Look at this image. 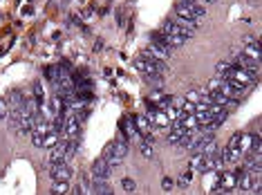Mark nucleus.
<instances>
[{
	"label": "nucleus",
	"instance_id": "obj_1",
	"mask_svg": "<svg viewBox=\"0 0 262 195\" xmlns=\"http://www.w3.org/2000/svg\"><path fill=\"white\" fill-rule=\"evenodd\" d=\"M222 79H227V81H231L235 88H240V90H249L253 83H256V79H258V74L256 72H249V70H245V67H238V65H233L231 70L224 74Z\"/></svg>",
	"mask_w": 262,
	"mask_h": 195
},
{
	"label": "nucleus",
	"instance_id": "obj_2",
	"mask_svg": "<svg viewBox=\"0 0 262 195\" xmlns=\"http://www.w3.org/2000/svg\"><path fill=\"white\" fill-rule=\"evenodd\" d=\"M175 14L181 18H188V20L199 23V20H204V16H206V5H199V2H181V0H177Z\"/></svg>",
	"mask_w": 262,
	"mask_h": 195
},
{
	"label": "nucleus",
	"instance_id": "obj_3",
	"mask_svg": "<svg viewBox=\"0 0 262 195\" xmlns=\"http://www.w3.org/2000/svg\"><path fill=\"white\" fill-rule=\"evenodd\" d=\"M134 70L141 72L144 77H155V74H164L166 72V65H164V61L139 56V59L134 61Z\"/></svg>",
	"mask_w": 262,
	"mask_h": 195
},
{
	"label": "nucleus",
	"instance_id": "obj_4",
	"mask_svg": "<svg viewBox=\"0 0 262 195\" xmlns=\"http://www.w3.org/2000/svg\"><path fill=\"white\" fill-rule=\"evenodd\" d=\"M233 189H235V173L224 171V173L217 175V182H215V186H213L211 193H231Z\"/></svg>",
	"mask_w": 262,
	"mask_h": 195
},
{
	"label": "nucleus",
	"instance_id": "obj_5",
	"mask_svg": "<svg viewBox=\"0 0 262 195\" xmlns=\"http://www.w3.org/2000/svg\"><path fill=\"white\" fill-rule=\"evenodd\" d=\"M74 171H72L67 162H61V164H49V178L54 182H70Z\"/></svg>",
	"mask_w": 262,
	"mask_h": 195
},
{
	"label": "nucleus",
	"instance_id": "obj_6",
	"mask_svg": "<svg viewBox=\"0 0 262 195\" xmlns=\"http://www.w3.org/2000/svg\"><path fill=\"white\" fill-rule=\"evenodd\" d=\"M159 32H164V34H168V36H181V38H193V34L195 32L193 30H184V27H180V25L175 23V20H170V18H166L162 23V27H159Z\"/></svg>",
	"mask_w": 262,
	"mask_h": 195
},
{
	"label": "nucleus",
	"instance_id": "obj_7",
	"mask_svg": "<svg viewBox=\"0 0 262 195\" xmlns=\"http://www.w3.org/2000/svg\"><path fill=\"white\" fill-rule=\"evenodd\" d=\"M110 173H112V166L105 162V157H99V160H94L90 178L92 179H110Z\"/></svg>",
	"mask_w": 262,
	"mask_h": 195
},
{
	"label": "nucleus",
	"instance_id": "obj_8",
	"mask_svg": "<svg viewBox=\"0 0 262 195\" xmlns=\"http://www.w3.org/2000/svg\"><path fill=\"white\" fill-rule=\"evenodd\" d=\"M222 153V162H224V166H233V164H240L242 162V150H240L235 144H231L229 148H224V150H220Z\"/></svg>",
	"mask_w": 262,
	"mask_h": 195
},
{
	"label": "nucleus",
	"instance_id": "obj_9",
	"mask_svg": "<svg viewBox=\"0 0 262 195\" xmlns=\"http://www.w3.org/2000/svg\"><path fill=\"white\" fill-rule=\"evenodd\" d=\"M242 54L251 56V59L260 61V43L253 38V36H245V48H242Z\"/></svg>",
	"mask_w": 262,
	"mask_h": 195
},
{
	"label": "nucleus",
	"instance_id": "obj_10",
	"mask_svg": "<svg viewBox=\"0 0 262 195\" xmlns=\"http://www.w3.org/2000/svg\"><path fill=\"white\" fill-rule=\"evenodd\" d=\"M121 132L126 137H128V139H139V128H137V126H134V119H130V117H123L121 119Z\"/></svg>",
	"mask_w": 262,
	"mask_h": 195
},
{
	"label": "nucleus",
	"instance_id": "obj_11",
	"mask_svg": "<svg viewBox=\"0 0 262 195\" xmlns=\"http://www.w3.org/2000/svg\"><path fill=\"white\" fill-rule=\"evenodd\" d=\"M90 193H97V195H112V186L108 184V179H92L90 184Z\"/></svg>",
	"mask_w": 262,
	"mask_h": 195
},
{
	"label": "nucleus",
	"instance_id": "obj_12",
	"mask_svg": "<svg viewBox=\"0 0 262 195\" xmlns=\"http://www.w3.org/2000/svg\"><path fill=\"white\" fill-rule=\"evenodd\" d=\"M235 65H238V67H245V70H249V72H256V74H258V65H260V61L251 59V56H246V54H238Z\"/></svg>",
	"mask_w": 262,
	"mask_h": 195
},
{
	"label": "nucleus",
	"instance_id": "obj_13",
	"mask_svg": "<svg viewBox=\"0 0 262 195\" xmlns=\"http://www.w3.org/2000/svg\"><path fill=\"white\" fill-rule=\"evenodd\" d=\"M23 103H25L23 92H20V90H14L12 95H9V101H7V108H9V110H16V108H20Z\"/></svg>",
	"mask_w": 262,
	"mask_h": 195
},
{
	"label": "nucleus",
	"instance_id": "obj_14",
	"mask_svg": "<svg viewBox=\"0 0 262 195\" xmlns=\"http://www.w3.org/2000/svg\"><path fill=\"white\" fill-rule=\"evenodd\" d=\"M47 101L45 97V88H43V83H34V103L36 106H43Z\"/></svg>",
	"mask_w": 262,
	"mask_h": 195
},
{
	"label": "nucleus",
	"instance_id": "obj_15",
	"mask_svg": "<svg viewBox=\"0 0 262 195\" xmlns=\"http://www.w3.org/2000/svg\"><path fill=\"white\" fill-rule=\"evenodd\" d=\"M134 126L139 128V135H148L152 124L148 121V117H134Z\"/></svg>",
	"mask_w": 262,
	"mask_h": 195
},
{
	"label": "nucleus",
	"instance_id": "obj_16",
	"mask_svg": "<svg viewBox=\"0 0 262 195\" xmlns=\"http://www.w3.org/2000/svg\"><path fill=\"white\" fill-rule=\"evenodd\" d=\"M139 150H141V155H144L146 160H150L152 155H155V146H152V142H144V139H141Z\"/></svg>",
	"mask_w": 262,
	"mask_h": 195
},
{
	"label": "nucleus",
	"instance_id": "obj_17",
	"mask_svg": "<svg viewBox=\"0 0 262 195\" xmlns=\"http://www.w3.org/2000/svg\"><path fill=\"white\" fill-rule=\"evenodd\" d=\"M45 79L49 83H52V85H56V81H58V67H45Z\"/></svg>",
	"mask_w": 262,
	"mask_h": 195
},
{
	"label": "nucleus",
	"instance_id": "obj_18",
	"mask_svg": "<svg viewBox=\"0 0 262 195\" xmlns=\"http://www.w3.org/2000/svg\"><path fill=\"white\" fill-rule=\"evenodd\" d=\"M54 195H63V193H70V184L67 182H54V189H52Z\"/></svg>",
	"mask_w": 262,
	"mask_h": 195
},
{
	"label": "nucleus",
	"instance_id": "obj_19",
	"mask_svg": "<svg viewBox=\"0 0 262 195\" xmlns=\"http://www.w3.org/2000/svg\"><path fill=\"white\" fill-rule=\"evenodd\" d=\"M121 191L123 193H134V191H137V184L130 178H126V179H121Z\"/></svg>",
	"mask_w": 262,
	"mask_h": 195
},
{
	"label": "nucleus",
	"instance_id": "obj_20",
	"mask_svg": "<svg viewBox=\"0 0 262 195\" xmlns=\"http://www.w3.org/2000/svg\"><path fill=\"white\" fill-rule=\"evenodd\" d=\"M233 65H235V63H231V61H222V63H217V77H224Z\"/></svg>",
	"mask_w": 262,
	"mask_h": 195
},
{
	"label": "nucleus",
	"instance_id": "obj_21",
	"mask_svg": "<svg viewBox=\"0 0 262 195\" xmlns=\"http://www.w3.org/2000/svg\"><path fill=\"white\" fill-rule=\"evenodd\" d=\"M9 114V108H7V101L0 99V119H5Z\"/></svg>",
	"mask_w": 262,
	"mask_h": 195
},
{
	"label": "nucleus",
	"instance_id": "obj_22",
	"mask_svg": "<svg viewBox=\"0 0 262 195\" xmlns=\"http://www.w3.org/2000/svg\"><path fill=\"white\" fill-rule=\"evenodd\" d=\"M191 178H193V173H186V175H181V178H180V184H181V186H186V184L191 182Z\"/></svg>",
	"mask_w": 262,
	"mask_h": 195
},
{
	"label": "nucleus",
	"instance_id": "obj_23",
	"mask_svg": "<svg viewBox=\"0 0 262 195\" xmlns=\"http://www.w3.org/2000/svg\"><path fill=\"white\" fill-rule=\"evenodd\" d=\"M164 189H166V191H168V189H173V179H168V178L164 179Z\"/></svg>",
	"mask_w": 262,
	"mask_h": 195
},
{
	"label": "nucleus",
	"instance_id": "obj_24",
	"mask_svg": "<svg viewBox=\"0 0 262 195\" xmlns=\"http://www.w3.org/2000/svg\"><path fill=\"white\" fill-rule=\"evenodd\" d=\"M70 193H74V195H81V193H85V191L81 189V186H79V189H74V191H70Z\"/></svg>",
	"mask_w": 262,
	"mask_h": 195
}]
</instances>
